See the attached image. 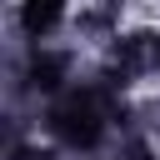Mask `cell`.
Here are the masks:
<instances>
[{
	"mask_svg": "<svg viewBox=\"0 0 160 160\" xmlns=\"http://www.w3.org/2000/svg\"><path fill=\"white\" fill-rule=\"evenodd\" d=\"M50 125H55V135H60L65 145H95L100 130H105V125H100V110H95L90 95H70L65 105H55Z\"/></svg>",
	"mask_w": 160,
	"mask_h": 160,
	"instance_id": "6da1fadb",
	"label": "cell"
},
{
	"mask_svg": "<svg viewBox=\"0 0 160 160\" xmlns=\"http://www.w3.org/2000/svg\"><path fill=\"white\" fill-rule=\"evenodd\" d=\"M60 0H25V10H20V20H25V30L30 35H45V30H55V20H60Z\"/></svg>",
	"mask_w": 160,
	"mask_h": 160,
	"instance_id": "7a4b0ae2",
	"label": "cell"
}]
</instances>
